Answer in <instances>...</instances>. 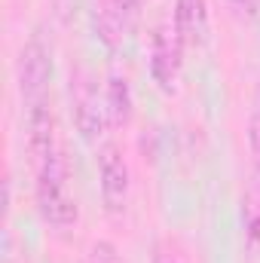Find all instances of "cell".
Returning a JSON list of instances; mask_svg holds the SVG:
<instances>
[{
	"label": "cell",
	"mask_w": 260,
	"mask_h": 263,
	"mask_svg": "<svg viewBox=\"0 0 260 263\" xmlns=\"http://www.w3.org/2000/svg\"><path fill=\"white\" fill-rule=\"evenodd\" d=\"M248 147H251L254 178H257V187H260V117H251V123H248Z\"/></svg>",
	"instance_id": "obj_12"
},
{
	"label": "cell",
	"mask_w": 260,
	"mask_h": 263,
	"mask_svg": "<svg viewBox=\"0 0 260 263\" xmlns=\"http://www.w3.org/2000/svg\"><path fill=\"white\" fill-rule=\"evenodd\" d=\"M49 77H52V55L49 49L34 37L22 46L18 52V62H15V83H18V95L22 101L31 107V104H40L46 101V92H49Z\"/></svg>",
	"instance_id": "obj_3"
},
{
	"label": "cell",
	"mask_w": 260,
	"mask_h": 263,
	"mask_svg": "<svg viewBox=\"0 0 260 263\" xmlns=\"http://www.w3.org/2000/svg\"><path fill=\"white\" fill-rule=\"evenodd\" d=\"M70 110H73L77 132L86 144H95L110 123L107 120V104L98 95V80L86 67H77L70 73Z\"/></svg>",
	"instance_id": "obj_2"
},
{
	"label": "cell",
	"mask_w": 260,
	"mask_h": 263,
	"mask_svg": "<svg viewBox=\"0 0 260 263\" xmlns=\"http://www.w3.org/2000/svg\"><path fill=\"white\" fill-rule=\"evenodd\" d=\"M98 181H101V199L110 214L123 211L129 202V165L123 159V150L117 144H104L98 150Z\"/></svg>",
	"instance_id": "obj_5"
},
{
	"label": "cell",
	"mask_w": 260,
	"mask_h": 263,
	"mask_svg": "<svg viewBox=\"0 0 260 263\" xmlns=\"http://www.w3.org/2000/svg\"><path fill=\"white\" fill-rule=\"evenodd\" d=\"M153 263H187V260H184V254L172 242H159L153 248Z\"/></svg>",
	"instance_id": "obj_13"
},
{
	"label": "cell",
	"mask_w": 260,
	"mask_h": 263,
	"mask_svg": "<svg viewBox=\"0 0 260 263\" xmlns=\"http://www.w3.org/2000/svg\"><path fill=\"white\" fill-rule=\"evenodd\" d=\"M184 40L178 37L175 25H159L153 31V43H150V77L162 92H172L178 83V73L184 65Z\"/></svg>",
	"instance_id": "obj_4"
},
{
	"label": "cell",
	"mask_w": 260,
	"mask_h": 263,
	"mask_svg": "<svg viewBox=\"0 0 260 263\" xmlns=\"http://www.w3.org/2000/svg\"><path fill=\"white\" fill-rule=\"evenodd\" d=\"M104 104H107V120L110 126H129L132 110H135V98H132V86L126 77L110 73L107 86H104Z\"/></svg>",
	"instance_id": "obj_8"
},
{
	"label": "cell",
	"mask_w": 260,
	"mask_h": 263,
	"mask_svg": "<svg viewBox=\"0 0 260 263\" xmlns=\"http://www.w3.org/2000/svg\"><path fill=\"white\" fill-rule=\"evenodd\" d=\"M28 150H31L34 168H40L43 162H49V159L59 153L55 120H52V110H49L46 101L28 107Z\"/></svg>",
	"instance_id": "obj_6"
},
{
	"label": "cell",
	"mask_w": 260,
	"mask_h": 263,
	"mask_svg": "<svg viewBox=\"0 0 260 263\" xmlns=\"http://www.w3.org/2000/svg\"><path fill=\"white\" fill-rule=\"evenodd\" d=\"M242 220H245V236L248 242L260 248V193H248L242 202Z\"/></svg>",
	"instance_id": "obj_10"
},
{
	"label": "cell",
	"mask_w": 260,
	"mask_h": 263,
	"mask_svg": "<svg viewBox=\"0 0 260 263\" xmlns=\"http://www.w3.org/2000/svg\"><path fill=\"white\" fill-rule=\"evenodd\" d=\"M37 175V208L40 217L52 227H73L80 217V205L67 187V162L62 156V150L43 162L40 168H34Z\"/></svg>",
	"instance_id": "obj_1"
},
{
	"label": "cell",
	"mask_w": 260,
	"mask_h": 263,
	"mask_svg": "<svg viewBox=\"0 0 260 263\" xmlns=\"http://www.w3.org/2000/svg\"><path fill=\"white\" fill-rule=\"evenodd\" d=\"M242 15H257L260 12V0H230Z\"/></svg>",
	"instance_id": "obj_14"
},
{
	"label": "cell",
	"mask_w": 260,
	"mask_h": 263,
	"mask_svg": "<svg viewBox=\"0 0 260 263\" xmlns=\"http://www.w3.org/2000/svg\"><path fill=\"white\" fill-rule=\"evenodd\" d=\"M172 25L184 46H202L208 40V0H175Z\"/></svg>",
	"instance_id": "obj_7"
},
{
	"label": "cell",
	"mask_w": 260,
	"mask_h": 263,
	"mask_svg": "<svg viewBox=\"0 0 260 263\" xmlns=\"http://www.w3.org/2000/svg\"><path fill=\"white\" fill-rule=\"evenodd\" d=\"M123 12L114 6V0H98L95 3V31H98V40L107 46V49H117L123 43Z\"/></svg>",
	"instance_id": "obj_9"
},
{
	"label": "cell",
	"mask_w": 260,
	"mask_h": 263,
	"mask_svg": "<svg viewBox=\"0 0 260 263\" xmlns=\"http://www.w3.org/2000/svg\"><path fill=\"white\" fill-rule=\"evenodd\" d=\"M86 263H120L117 245H114V242H107V239L95 242V245L89 248V260H86Z\"/></svg>",
	"instance_id": "obj_11"
},
{
	"label": "cell",
	"mask_w": 260,
	"mask_h": 263,
	"mask_svg": "<svg viewBox=\"0 0 260 263\" xmlns=\"http://www.w3.org/2000/svg\"><path fill=\"white\" fill-rule=\"evenodd\" d=\"M114 6L123 12V15H135L141 9V0H114Z\"/></svg>",
	"instance_id": "obj_15"
}]
</instances>
